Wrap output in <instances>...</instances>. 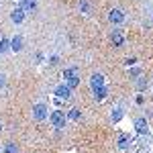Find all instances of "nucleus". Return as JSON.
I'll list each match as a JSON object with an SVG mask.
<instances>
[{"label": "nucleus", "mask_w": 153, "mask_h": 153, "mask_svg": "<svg viewBox=\"0 0 153 153\" xmlns=\"http://www.w3.org/2000/svg\"><path fill=\"white\" fill-rule=\"evenodd\" d=\"M21 8L25 12H33L37 8V0H21Z\"/></svg>", "instance_id": "nucleus-11"}, {"label": "nucleus", "mask_w": 153, "mask_h": 153, "mask_svg": "<svg viewBox=\"0 0 153 153\" xmlns=\"http://www.w3.org/2000/svg\"><path fill=\"white\" fill-rule=\"evenodd\" d=\"M0 131H2V123H0Z\"/></svg>", "instance_id": "nucleus-21"}, {"label": "nucleus", "mask_w": 153, "mask_h": 153, "mask_svg": "<svg viewBox=\"0 0 153 153\" xmlns=\"http://www.w3.org/2000/svg\"><path fill=\"white\" fill-rule=\"evenodd\" d=\"M135 131H137L139 135H147V131H149L147 118H137V120H135Z\"/></svg>", "instance_id": "nucleus-8"}, {"label": "nucleus", "mask_w": 153, "mask_h": 153, "mask_svg": "<svg viewBox=\"0 0 153 153\" xmlns=\"http://www.w3.org/2000/svg\"><path fill=\"white\" fill-rule=\"evenodd\" d=\"M4 86H6V78L0 74V88H4Z\"/></svg>", "instance_id": "nucleus-20"}, {"label": "nucleus", "mask_w": 153, "mask_h": 153, "mask_svg": "<svg viewBox=\"0 0 153 153\" xmlns=\"http://www.w3.org/2000/svg\"><path fill=\"white\" fill-rule=\"evenodd\" d=\"M68 118H71V120H80V118H82V112H80L78 108H71L70 112H68Z\"/></svg>", "instance_id": "nucleus-15"}, {"label": "nucleus", "mask_w": 153, "mask_h": 153, "mask_svg": "<svg viewBox=\"0 0 153 153\" xmlns=\"http://www.w3.org/2000/svg\"><path fill=\"white\" fill-rule=\"evenodd\" d=\"M25 14H27V12L23 10V8H21V6H19V8H14V10L10 12V21L14 25H21L25 21Z\"/></svg>", "instance_id": "nucleus-7"}, {"label": "nucleus", "mask_w": 153, "mask_h": 153, "mask_svg": "<svg viewBox=\"0 0 153 153\" xmlns=\"http://www.w3.org/2000/svg\"><path fill=\"white\" fill-rule=\"evenodd\" d=\"M131 147V139L127 137V135H118V149H129Z\"/></svg>", "instance_id": "nucleus-12"}, {"label": "nucleus", "mask_w": 153, "mask_h": 153, "mask_svg": "<svg viewBox=\"0 0 153 153\" xmlns=\"http://www.w3.org/2000/svg\"><path fill=\"white\" fill-rule=\"evenodd\" d=\"M0 153H2V149H0Z\"/></svg>", "instance_id": "nucleus-22"}, {"label": "nucleus", "mask_w": 153, "mask_h": 153, "mask_svg": "<svg viewBox=\"0 0 153 153\" xmlns=\"http://www.w3.org/2000/svg\"><path fill=\"white\" fill-rule=\"evenodd\" d=\"M10 51V39H0V55Z\"/></svg>", "instance_id": "nucleus-14"}, {"label": "nucleus", "mask_w": 153, "mask_h": 153, "mask_svg": "<svg viewBox=\"0 0 153 153\" xmlns=\"http://www.w3.org/2000/svg\"><path fill=\"white\" fill-rule=\"evenodd\" d=\"M55 96H57L59 100H70L71 98V88L68 84H61V86L55 88Z\"/></svg>", "instance_id": "nucleus-3"}, {"label": "nucleus", "mask_w": 153, "mask_h": 153, "mask_svg": "<svg viewBox=\"0 0 153 153\" xmlns=\"http://www.w3.org/2000/svg\"><path fill=\"white\" fill-rule=\"evenodd\" d=\"M108 21L112 25H120V23H125V14H123V10H118V8H112V10L108 12Z\"/></svg>", "instance_id": "nucleus-4"}, {"label": "nucleus", "mask_w": 153, "mask_h": 153, "mask_svg": "<svg viewBox=\"0 0 153 153\" xmlns=\"http://www.w3.org/2000/svg\"><path fill=\"white\" fill-rule=\"evenodd\" d=\"M65 84L70 86L71 90H74V88H78V86H80V76H78V74H71V76H65Z\"/></svg>", "instance_id": "nucleus-10"}, {"label": "nucleus", "mask_w": 153, "mask_h": 153, "mask_svg": "<svg viewBox=\"0 0 153 153\" xmlns=\"http://www.w3.org/2000/svg\"><path fill=\"white\" fill-rule=\"evenodd\" d=\"M47 114H49V110H47L45 104H35L33 106V118H35V120H45Z\"/></svg>", "instance_id": "nucleus-2"}, {"label": "nucleus", "mask_w": 153, "mask_h": 153, "mask_svg": "<svg viewBox=\"0 0 153 153\" xmlns=\"http://www.w3.org/2000/svg\"><path fill=\"white\" fill-rule=\"evenodd\" d=\"M4 153H19V149L14 143H8V145H4Z\"/></svg>", "instance_id": "nucleus-16"}, {"label": "nucleus", "mask_w": 153, "mask_h": 153, "mask_svg": "<svg viewBox=\"0 0 153 153\" xmlns=\"http://www.w3.org/2000/svg\"><path fill=\"white\" fill-rule=\"evenodd\" d=\"M49 120H51V125L59 131V129H63V127H65V123H68V114H65V112H61V110H53V112L49 114Z\"/></svg>", "instance_id": "nucleus-1"}, {"label": "nucleus", "mask_w": 153, "mask_h": 153, "mask_svg": "<svg viewBox=\"0 0 153 153\" xmlns=\"http://www.w3.org/2000/svg\"><path fill=\"white\" fill-rule=\"evenodd\" d=\"M88 8H90V4H88V2H86V0H82V2H80V10H88Z\"/></svg>", "instance_id": "nucleus-19"}, {"label": "nucleus", "mask_w": 153, "mask_h": 153, "mask_svg": "<svg viewBox=\"0 0 153 153\" xmlns=\"http://www.w3.org/2000/svg\"><path fill=\"white\" fill-rule=\"evenodd\" d=\"M23 37L21 35H16V37H12L10 39V51H14V53H19V51H21V49H23Z\"/></svg>", "instance_id": "nucleus-9"}, {"label": "nucleus", "mask_w": 153, "mask_h": 153, "mask_svg": "<svg viewBox=\"0 0 153 153\" xmlns=\"http://www.w3.org/2000/svg\"><path fill=\"white\" fill-rule=\"evenodd\" d=\"M94 92V98L98 100V102H102L106 98V86H102V88H96V90H92Z\"/></svg>", "instance_id": "nucleus-13"}, {"label": "nucleus", "mask_w": 153, "mask_h": 153, "mask_svg": "<svg viewBox=\"0 0 153 153\" xmlns=\"http://www.w3.org/2000/svg\"><path fill=\"white\" fill-rule=\"evenodd\" d=\"M120 117H123V110H120V108H117V110H112V118H114V120H118Z\"/></svg>", "instance_id": "nucleus-18"}, {"label": "nucleus", "mask_w": 153, "mask_h": 153, "mask_svg": "<svg viewBox=\"0 0 153 153\" xmlns=\"http://www.w3.org/2000/svg\"><path fill=\"white\" fill-rule=\"evenodd\" d=\"M110 41H112V45H114V47H123V43H125V37H123V31H118V29H114V31L110 33Z\"/></svg>", "instance_id": "nucleus-5"}, {"label": "nucleus", "mask_w": 153, "mask_h": 153, "mask_svg": "<svg viewBox=\"0 0 153 153\" xmlns=\"http://www.w3.org/2000/svg\"><path fill=\"white\" fill-rule=\"evenodd\" d=\"M102 86H106L104 76H102V74H92V78H90V88L96 90V88H102Z\"/></svg>", "instance_id": "nucleus-6"}, {"label": "nucleus", "mask_w": 153, "mask_h": 153, "mask_svg": "<svg viewBox=\"0 0 153 153\" xmlns=\"http://www.w3.org/2000/svg\"><path fill=\"white\" fill-rule=\"evenodd\" d=\"M71 74H78V68H68V70H63V78H65V76H71Z\"/></svg>", "instance_id": "nucleus-17"}]
</instances>
